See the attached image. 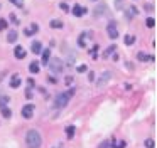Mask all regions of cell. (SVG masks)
Returning <instances> with one entry per match:
<instances>
[{
	"label": "cell",
	"mask_w": 157,
	"mask_h": 148,
	"mask_svg": "<svg viewBox=\"0 0 157 148\" xmlns=\"http://www.w3.org/2000/svg\"><path fill=\"white\" fill-rule=\"evenodd\" d=\"M25 143L29 148H41V143H42V138L39 135V131L35 130H29L27 135H25Z\"/></svg>",
	"instance_id": "1"
},
{
	"label": "cell",
	"mask_w": 157,
	"mask_h": 148,
	"mask_svg": "<svg viewBox=\"0 0 157 148\" xmlns=\"http://www.w3.org/2000/svg\"><path fill=\"white\" fill-rule=\"evenodd\" d=\"M73 94H74V89H69V91H66V92H59L56 96V108H64Z\"/></svg>",
	"instance_id": "2"
},
{
	"label": "cell",
	"mask_w": 157,
	"mask_h": 148,
	"mask_svg": "<svg viewBox=\"0 0 157 148\" xmlns=\"http://www.w3.org/2000/svg\"><path fill=\"white\" fill-rule=\"evenodd\" d=\"M47 66H49V69H51L52 73H61L63 67H64V62H63L59 57H51V59L47 61Z\"/></svg>",
	"instance_id": "3"
},
{
	"label": "cell",
	"mask_w": 157,
	"mask_h": 148,
	"mask_svg": "<svg viewBox=\"0 0 157 148\" xmlns=\"http://www.w3.org/2000/svg\"><path fill=\"white\" fill-rule=\"evenodd\" d=\"M106 32H108V36H110V39H117L118 37V29H117V22H110L108 24V27H106Z\"/></svg>",
	"instance_id": "4"
},
{
	"label": "cell",
	"mask_w": 157,
	"mask_h": 148,
	"mask_svg": "<svg viewBox=\"0 0 157 148\" xmlns=\"http://www.w3.org/2000/svg\"><path fill=\"white\" fill-rule=\"evenodd\" d=\"M34 104H25L24 108H22V116L24 118H32V114H34Z\"/></svg>",
	"instance_id": "5"
},
{
	"label": "cell",
	"mask_w": 157,
	"mask_h": 148,
	"mask_svg": "<svg viewBox=\"0 0 157 148\" xmlns=\"http://www.w3.org/2000/svg\"><path fill=\"white\" fill-rule=\"evenodd\" d=\"M110 77H112V73H108V71H106L105 74H102V76H100V79H98V83H96V84H98V88L105 86V84L110 81Z\"/></svg>",
	"instance_id": "6"
},
{
	"label": "cell",
	"mask_w": 157,
	"mask_h": 148,
	"mask_svg": "<svg viewBox=\"0 0 157 148\" xmlns=\"http://www.w3.org/2000/svg\"><path fill=\"white\" fill-rule=\"evenodd\" d=\"M96 17H100L102 14H108V9H106V5L105 3H98V7L95 9V12H93Z\"/></svg>",
	"instance_id": "7"
},
{
	"label": "cell",
	"mask_w": 157,
	"mask_h": 148,
	"mask_svg": "<svg viewBox=\"0 0 157 148\" xmlns=\"http://www.w3.org/2000/svg\"><path fill=\"white\" fill-rule=\"evenodd\" d=\"M14 54H15L17 59H24V57H25V49H24L22 46H17V47L14 49Z\"/></svg>",
	"instance_id": "8"
},
{
	"label": "cell",
	"mask_w": 157,
	"mask_h": 148,
	"mask_svg": "<svg viewBox=\"0 0 157 148\" xmlns=\"http://www.w3.org/2000/svg\"><path fill=\"white\" fill-rule=\"evenodd\" d=\"M73 14H74L76 17H81L83 14H86V9H83L81 5H74V7H73Z\"/></svg>",
	"instance_id": "9"
},
{
	"label": "cell",
	"mask_w": 157,
	"mask_h": 148,
	"mask_svg": "<svg viewBox=\"0 0 157 148\" xmlns=\"http://www.w3.org/2000/svg\"><path fill=\"white\" fill-rule=\"evenodd\" d=\"M31 49H32V52H34V54H39V52H41V49H42V44L35 40V42H32V46H31Z\"/></svg>",
	"instance_id": "10"
},
{
	"label": "cell",
	"mask_w": 157,
	"mask_h": 148,
	"mask_svg": "<svg viewBox=\"0 0 157 148\" xmlns=\"http://www.w3.org/2000/svg\"><path fill=\"white\" fill-rule=\"evenodd\" d=\"M10 86H12V88H19V86H20V77H19L17 74L12 76V79H10Z\"/></svg>",
	"instance_id": "11"
},
{
	"label": "cell",
	"mask_w": 157,
	"mask_h": 148,
	"mask_svg": "<svg viewBox=\"0 0 157 148\" xmlns=\"http://www.w3.org/2000/svg\"><path fill=\"white\" fill-rule=\"evenodd\" d=\"M29 71H31V73H39V62L32 61V62L29 64Z\"/></svg>",
	"instance_id": "12"
},
{
	"label": "cell",
	"mask_w": 157,
	"mask_h": 148,
	"mask_svg": "<svg viewBox=\"0 0 157 148\" xmlns=\"http://www.w3.org/2000/svg\"><path fill=\"white\" fill-rule=\"evenodd\" d=\"M7 40H9V42H15V40H17V32H15V30H10L9 36H7Z\"/></svg>",
	"instance_id": "13"
},
{
	"label": "cell",
	"mask_w": 157,
	"mask_h": 148,
	"mask_svg": "<svg viewBox=\"0 0 157 148\" xmlns=\"http://www.w3.org/2000/svg\"><path fill=\"white\" fill-rule=\"evenodd\" d=\"M137 57H139V61H152V59H154L152 56L144 54V52H139V56H137Z\"/></svg>",
	"instance_id": "14"
},
{
	"label": "cell",
	"mask_w": 157,
	"mask_h": 148,
	"mask_svg": "<svg viewBox=\"0 0 157 148\" xmlns=\"http://www.w3.org/2000/svg\"><path fill=\"white\" fill-rule=\"evenodd\" d=\"M49 56H51V51H49V49H46V51L42 52V62H44V64H47V61L51 59Z\"/></svg>",
	"instance_id": "15"
},
{
	"label": "cell",
	"mask_w": 157,
	"mask_h": 148,
	"mask_svg": "<svg viewBox=\"0 0 157 148\" xmlns=\"http://www.w3.org/2000/svg\"><path fill=\"white\" fill-rule=\"evenodd\" d=\"M51 27L52 29H63V22L61 20H51Z\"/></svg>",
	"instance_id": "16"
},
{
	"label": "cell",
	"mask_w": 157,
	"mask_h": 148,
	"mask_svg": "<svg viewBox=\"0 0 157 148\" xmlns=\"http://www.w3.org/2000/svg\"><path fill=\"white\" fill-rule=\"evenodd\" d=\"M37 29H39V27H37V25H31V27H29V29H27V30H25V34H27V36H32V34H34V32H37Z\"/></svg>",
	"instance_id": "17"
},
{
	"label": "cell",
	"mask_w": 157,
	"mask_h": 148,
	"mask_svg": "<svg viewBox=\"0 0 157 148\" xmlns=\"http://www.w3.org/2000/svg\"><path fill=\"white\" fill-rule=\"evenodd\" d=\"M0 110H2V114H3V118H10V114H12V113H10V110H9L7 106H3V108H0Z\"/></svg>",
	"instance_id": "18"
},
{
	"label": "cell",
	"mask_w": 157,
	"mask_h": 148,
	"mask_svg": "<svg viewBox=\"0 0 157 148\" xmlns=\"http://www.w3.org/2000/svg\"><path fill=\"white\" fill-rule=\"evenodd\" d=\"M134 40H135V37L134 36H125V44H127V46H132Z\"/></svg>",
	"instance_id": "19"
},
{
	"label": "cell",
	"mask_w": 157,
	"mask_h": 148,
	"mask_svg": "<svg viewBox=\"0 0 157 148\" xmlns=\"http://www.w3.org/2000/svg\"><path fill=\"white\" fill-rule=\"evenodd\" d=\"M74 131H76V128H74V126H68V128H66V133H68V136H69V138H73V136H74Z\"/></svg>",
	"instance_id": "20"
},
{
	"label": "cell",
	"mask_w": 157,
	"mask_h": 148,
	"mask_svg": "<svg viewBox=\"0 0 157 148\" xmlns=\"http://www.w3.org/2000/svg\"><path fill=\"white\" fill-rule=\"evenodd\" d=\"M7 103H9V96H2L0 98V108H3Z\"/></svg>",
	"instance_id": "21"
},
{
	"label": "cell",
	"mask_w": 157,
	"mask_h": 148,
	"mask_svg": "<svg viewBox=\"0 0 157 148\" xmlns=\"http://www.w3.org/2000/svg\"><path fill=\"white\" fill-rule=\"evenodd\" d=\"M123 147H125V141H117V140L113 141V148H123Z\"/></svg>",
	"instance_id": "22"
},
{
	"label": "cell",
	"mask_w": 157,
	"mask_h": 148,
	"mask_svg": "<svg viewBox=\"0 0 157 148\" xmlns=\"http://www.w3.org/2000/svg\"><path fill=\"white\" fill-rule=\"evenodd\" d=\"M9 2H12L15 7H22L24 5V0H9Z\"/></svg>",
	"instance_id": "23"
},
{
	"label": "cell",
	"mask_w": 157,
	"mask_h": 148,
	"mask_svg": "<svg viewBox=\"0 0 157 148\" xmlns=\"http://www.w3.org/2000/svg\"><path fill=\"white\" fill-rule=\"evenodd\" d=\"M145 24H147V27H154V25H156V20H154V18H147Z\"/></svg>",
	"instance_id": "24"
},
{
	"label": "cell",
	"mask_w": 157,
	"mask_h": 148,
	"mask_svg": "<svg viewBox=\"0 0 157 148\" xmlns=\"http://www.w3.org/2000/svg\"><path fill=\"white\" fill-rule=\"evenodd\" d=\"M3 29H7V22L3 18H0V30H3Z\"/></svg>",
	"instance_id": "25"
},
{
	"label": "cell",
	"mask_w": 157,
	"mask_h": 148,
	"mask_svg": "<svg viewBox=\"0 0 157 148\" xmlns=\"http://www.w3.org/2000/svg\"><path fill=\"white\" fill-rule=\"evenodd\" d=\"M145 147L147 148H154V141H152V140H147V141H145Z\"/></svg>",
	"instance_id": "26"
},
{
	"label": "cell",
	"mask_w": 157,
	"mask_h": 148,
	"mask_svg": "<svg viewBox=\"0 0 157 148\" xmlns=\"http://www.w3.org/2000/svg\"><path fill=\"white\" fill-rule=\"evenodd\" d=\"M88 67L86 66H85V64H81V66H80V67H78V73H85V71H86Z\"/></svg>",
	"instance_id": "27"
},
{
	"label": "cell",
	"mask_w": 157,
	"mask_h": 148,
	"mask_svg": "<svg viewBox=\"0 0 157 148\" xmlns=\"http://www.w3.org/2000/svg\"><path fill=\"white\" fill-rule=\"evenodd\" d=\"M108 147H110V143H108V141H103V143H100L98 148H108Z\"/></svg>",
	"instance_id": "28"
},
{
	"label": "cell",
	"mask_w": 157,
	"mask_h": 148,
	"mask_svg": "<svg viewBox=\"0 0 157 148\" xmlns=\"http://www.w3.org/2000/svg\"><path fill=\"white\" fill-rule=\"evenodd\" d=\"M113 49H115V47H113V46H112V47H108V49H106V52H105V56L106 54H110V52H112V51H113ZM103 56V57H105Z\"/></svg>",
	"instance_id": "29"
},
{
	"label": "cell",
	"mask_w": 157,
	"mask_h": 148,
	"mask_svg": "<svg viewBox=\"0 0 157 148\" xmlns=\"http://www.w3.org/2000/svg\"><path fill=\"white\" fill-rule=\"evenodd\" d=\"M25 98H27V99H31V98H34V96H32V92H31V91H27V92H25Z\"/></svg>",
	"instance_id": "30"
},
{
	"label": "cell",
	"mask_w": 157,
	"mask_h": 148,
	"mask_svg": "<svg viewBox=\"0 0 157 148\" xmlns=\"http://www.w3.org/2000/svg\"><path fill=\"white\" fill-rule=\"evenodd\" d=\"M47 81H49V83H51V84H56V83H57V81H56V79H54V77H47Z\"/></svg>",
	"instance_id": "31"
},
{
	"label": "cell",
	"mask_w": 157,
	"mask_h": 148,
	"mask_svg": "<svg viewBox=\"0 0 157 148\" xmlns=\"http://www.w3.org/2000/svg\"><path fill=\"white\" fill-rule=\"evenodd\" d=\"M64 81H66V84H71V83H73V77H69V76H68Z\"/></svg>",
	"instance_id": "32"
},
{
	"label": "cell",
	"mask_w": 157,
	"mask_h": 148,
	"mask_svg": "<svg viewBox=\"0 0 157 148\" xmlns=\"http://www.w3.org/2000/svg\"><path fill=\"white\" fill-rule=\"evenodd\" d=\"M61 9H63V10H64V12H66V10H68V9H69V7H68V5H66V3H61Z\"/></svg>",
	"instance_id": "33"
},
{
	"label": "cell",
	"mask_w": 157,
	"mask_h": 148,
	"mask_svg": "<svg viewBox=\"0 0 157 148\" xmlns=\"http://www.w3.org/2000/svg\"><path fill=\"white\" fill-rule=\"evenodd\" d=\"M117 7H122V0H117Z\"/></svg>",
	"instance_id": "34"
}]
</instances>
